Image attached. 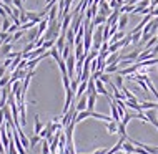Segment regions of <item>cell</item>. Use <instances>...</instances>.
Listing matches in <instances>:
<instances>
[{"label": "cell", "mask_w": 158, "mask_h": 154, "mask_svg": "<svg viewBox=\"0 0 158 154\" xmlns=\"http://www.w3.org/2000/svg\"><path fill=\"white\" fill-rule=\"evenodd\" d=\"M105 23H106V17H105V15H100V14L95 15V17H93V20H92V25H93V27L105 25Z\"/></svg>", "instance_id": "cell-1"}, {"label": "cell", "mask_w": 158, "mask_h": 154, "mask_svg": "<svg viewBox=\"0 0 158 154\" xmlns=\"http://www.w3.org/2000/svg\"><path fill=\"white\" fill-rule=\"evenodd\" d=\"M87 100H88V96H82V98L78 100V103L75 105V108H77V111H78V113H80V111H85V109H87Z\"/></svg>", "instance_id": "cell-2"}, {"label": "cell", "mask_w": 158, "mask_h": 154, "mask_svg": "<svg viewBox=\"0 0 158 154\" xmlns=\"http://www.w3.org/2000/svg\"><path fill=\"white\" fill-rule=\"evenodd\" d=\"M125 37H127V35H125V33H123V30H118V32L115 33L113 37H110L108 43H110V45H112V43H117V41H120L122 38H125Z\"/></svg>", "instance_id": "cell-3"}, {"label": "cell", "mask_w": 158, "mask_h": 154, "mask_svg": "<svg viewBox=\"0 0 158 154\" xmlns=\"http://www.w3.org/2000/svg\"><path fill=\"white\" fill-rule=\"evenodd\" d=\"M47 28H48V20H47V17H45V18L42 20L40 23H38V27H37V30H38V37L44 35V32H47Z\"/></svg>", "instance_id": "cell-4"}, {"label": "cell", "mask_w": 158, "mask_h": 154, "mask_svg": "<svg viewBox=\"0 0 158 154\" xmlns=\"http://www.w3.org/2000/svg\"><path fill=\"white\" fill-rule=\"evenodd\" d=\"M140 106H142V109H158V103H152V101H142Z\"/></svg>", "instance_id": "cell-5"}, {"label": "cell", "mask_w": 158, "mask_h": 154, "mask_svg": "<svg viewBox=\"0 0 158 154\" xmlns=\"http://www.w3.org/2000/svg\"><path fill=\"white\" fill-rule=\"evenodd\" d=\"M128 23V15L127 14H120V18H118V30H123Z\"/></svg>", "instance_id": "cell-6"}, {"label": "cell", "mask_w": 158, "mask_h": 154, "mask_svg": "<svg viewBox=\"0 0 158 154\" xmlns=\"http://www.w3.org/2000/svg\"><path fill=\"white\" fill-rule=\"evenodd\" d=\"M98 95H88V100H87V109L88 111H93L95 108V100H97Z\"/></svg>", "instance_id": "cell-7"}, {"label": "cell", "mask_w": 158, "mask_h": 154, "mask_svg": "<svg viewBox=\"0 0 158 154\" xmlns=\"http://www.w3.org/2000/svg\"><path fill=\"white\" fill-rule=\"evenodd\" d=\"M122 149H123V151H125V152H130V154H131V152H135V146H133V144H131V143H130V141H128V139L125 141V143H123Z\"/></svg>", "instance_id": "cell-8"}, {"label": "cell", "mask_w": 158, "mask_h": 154, "mask_svg": "<svg viewBox=\"0 0 158 154\" xmlns=\"http://www.w3.org/2000/svg\"><path fill=\"white\" fill-rule=\"evenodd\" d=\"M12 51V45L10 43H3V46H2V50H0V57H5L7 58V55Z\"/></svg>", "instance_id": "cell-9"}, {"label": "cell", "mask_w": 158, "mask_h": 154, "mask_svg": "<svg viewBox=\"0 0 158 154\" xmlns=\"http://www.w3.org/2000/svg\"><path fill=\"white\" fill-rule=\"evenodd\" d=\"M106 129H108L110 134H115V132L118 131V123H115V121H110L108 124H106Z\"/></svg>", "instance_id": "cell-10"}, {"label": "cell", "mask_w": 158, "mask_h": 154, "mask_svg": "<svg viewBox=\"0 0 158 154\" xmlns=\"http://www.w3.org/2000/svg\"><path fill=\"white\" fill-rule=\"evenodd\" d=\"M33 129H35V134H40L42 129H44V124H42V121L38 116H35V128H33Z\"/></svg>", "instance_id": "cell-11"}, {"label": "cell", "mask_w": 158, "mask_h": 154, "mask_svg": "<svg viewBox=\"0 0 158 154\" xmlns=\"http://www.w3.org/2000/svg\"><path fill=\"white\" fill-rule=\"evenodd\" d=\"M140 40H142V32L131 33V41H133V45H140Z\"/></svg>", "instance_id": "cell-12"}, {"label": "cell", "mask_w": 158, "mask_h": 154, "mask_svg": "<svg viewBox=\"0 0 158 154\" xmlns=\"http://www.w3.org/2000/svg\"><path fill=\"white\" fill-rule=\"evenodd\" d=\"M115 71H118V63H113V65H108L105 68V73H115Z\"/></svg>", "instance_id": "cell-13"}, {"label": "cell", "mask_w": 158, "mask_h": 154, "mask_svg": "<svg viewBox=\"0 0 158 154\" xmlns=\"http://www.w3.org/2000/svg\"><path fill=\"white\" fill-rule=\"evenodd\" d=\"M115 86H117L118 89L123 88V76L122 75H117V78H115Z\"/></svg>", "instance_id": "cell-14"}, {"label": "cell", "mask_w": 158, "mask_h": 154, "mask_svg": "<svg viewBox=\"0 0 158 154\" xmlns=\"http://www.w3.org/2000/svg\"><path fill=\"white\" fill-rule=\"evenodd\" d=\"M42 154H50V144H48L47 139L42 143Z\"/></svg>", "instance_id": "cell-15"}, {"label": "cell", "mask_w": 158, "mask_h": 154, "mask_svg": "<svg viewBox=\"0 0 158 154\" xmlns=\"http://www.w3.org/2000/svg\"><path fill=\"white\" fill-rule=\"evenodd\" d=\"M70 48H72L70 45H65V48H63V51H62V58L63 60H67L68 57H70Z\"/></svg>", "instance_id": "cell-16"}, {"label": "cell", "mask_w": 158, "mask_h": 154, "mask_svg": "<svg viewBox=\"0 0 158 154\" xmlns=\"http://www.w3.org/2000/svg\"><path fill=\"white\" fill-rule=\"evenodd\" d=\"M10 20H8V18H3V22H2V32H7V30L8 28H10Z\"/></svg>", "instance_id": "cell-17"}, {"label": "cell", "mask_w": 158, "mask_h": 154, "mask_svg": "<svg viewBox=\"0 0 158 154\" xmlns=\"http://www.w3.org/2000/svg\"><path fill=\"white\" fill-rule=\"evenodd\" d=\"M35 25H37L35 22H27V23H23L22 27H20V30H23V32H25V30H28V28H33Z\"/></svg>", "instance_id": "cell-18"}, {"label": "cell", "mask_w": 158, "mask_h": 154, "mask_svg": "<svg viewBox=\"0 0 158 154\" xmlns=\"http://www.w3.org/2000/svg\"><path fill=\"white\" fill-rule=\"evenodd\" d=\"M8 81H10V75H5L2 80H0V86H3V88H5L7 85H8Z\"/></svg>", "instance_id": "cell-19"}, {"label": "cell", "mask_w": 158, "mask_h": 154, "mask_svg": "<svg viewBox=\"0 0 158 154\" xmlns=\"http://www.w3.org/2000/svg\"><path fill=\"white\" fill-rule=\"evenodd\" d=\"M19 30H20V27H19V25H10V28H8L7 30V33H8V35H12V33H15V32H19Z\"/></svg>", "instance_id": "cell-20"}, {"label": "cell", "mask_w": 158, "mask_h": 154, "mask_svg": "<svg viewBox=\"0 0 158 154\" xmlns=\"http://www.w3.org/2000/svg\"><path fill=\"white\" fill-rule=\"evenodd\" d=\"M98 80H102L103 83H106V85H108V83H110V75H108V73H102V75H100V78H98Z\"/></svg>", "instance_id": "cell-21"}, {"label": "cell", "mask_w": 158, "mask_h": 154, "mask_svg": "<svg viewBox=\"0 0 158 154\" xmlns=\"http://www.w3.org/2000/svg\"><path fill=\"white\" fill-rule=\"evenodd\" d=\"M22 35H23V30H19L17 33H14V35H12V41H17L19 38H22Z\"/></svg>", "instance_id": "cell-22"}, {"label": "cell", "mask_w": 158, "mask_h": 154, "mask_svg": "<svg viewBox=\"0 0 158 154\" xmlns=\"http://www.w3.org/2000/svg\"><path fill=\"white\" fill-rule=\"evenodd\" d=\"M42 138H40V136H38V134H35V136H33V138L30 139V148H35V144L38 143V141H40Z\"/></svg>", "instance_id": "cell-23"}, {"label": "cell", "mask_w": 158, "mask_h": 154, "mask_svg": "<svg viewBox=\"0 0 158 154\" xmlns=\"http://www.w3.org/2000/svg\"><path fill=\"white\" fill-rule=\"evenodd\" d=\"M12 2H14V5L19 8L20 12H25V10H23V5H22V0H12Z\"/></svg>", "instance_id": "cell-24"}, {"label": "cell", "mask_w": 158, "mask_h": 154, "mask_svg": "<svg viewBox=\"0 0 158 154\" xmlns=\"http://www.w3.org/2000/svg\"><path fill=\"white\" fill-rule=\"evenodd\" d=\"M152 55H153V58H155L156 55H158V43H156V45H155V46H153V48H152Z\"/></svg>", "instance_id": "cell-25"}, {"label": "cell", "mask_w": 158, "mask_h": 154, "mask_svg": "<svg viewBox=\"0 0 158 154\" xmlns=\"http://www.w3.org/2000/svg\"><path fill=\"white\" fill-rule=\"evenodd\" d=\"M3 76H5V66L2 65V66H0V80H2Z\"/></svg>", "instance_id": "cell-26"}, {"label": "cell", "mask_w": 158, "mask_h": 154, "mask_svg": "<svg viewBox=\"0 0 158 154\" xmlns=\"http://www.w3.org/2000/svg\"><path fill=\"white\" fill-rule=\"evenodd\" d=\"M2 123H3V108H0V128L3 126Z\"/></svg>", "instance_id": "cell-27"}, {"label": "cell", "mask_w": 158, "mask_h": 154, "mask_svg": "<svg viewBox=\"0 0 158 154\" xmlns=\"http://www.w3.org/2000/svg\"><path fill=\"white\" fill-rule=\"evenodd\" d=\"M0 2H2V3H5V5H10V3H14L12 0H0Z\"/></svg>", "instance_id": "cell-28"}, {"label": "cell", "mask_w": 158, "mask_h": 154, "mask_svg": "<svg viewBox=\"0 0 158 154\" xmlns=\"http://www.w3.org/2000/svg\"><path fill=\"white\" fill-rule=\"evenodd\" d=\"M0 154H3V143H2V139H0Z\"/></svg>", "instance_id": "cell-29"}, {"label": "cell", "mask_w": 158, "mask_h": 154, "mask_svg": "<svg viewBox=\"0 0 158 154\" xmlns=\"http://www.w3.org/2000/svg\"><path fill=\"white\" fill-rule=\"evenodd\" d=\"M115 154H125V151H123V152H122V151H118V152H115Z\"/></svg>", "instance_id": "cell-30"}, {"label": "cell", "mask_w": 158, "mask_h": 154, "mask_svg": "<svg viewBox=\"0 0 158 154\" xmlns=\"http://www.w3.org/2000/svg\"><path fill=\"white\" fill-rule=\"evenodd\" d=\"M125 154H130V152H125Z\"/></svg>", "instance_id": "cell-31"}, {"label": "cell", "mask_w": 158, "mask_h": 154, "mask_svg": "<svg viewBox=\"0 0 158 154\" xmlns=\"http://www.w3.org/2000/svg\"><path fill=\"white\" fill-rule=\"evenodd\" d=\"M0 95H2V93H0Z\"/></svg>", "instance_id": "cell-32"}]
</instances>
